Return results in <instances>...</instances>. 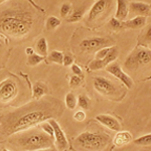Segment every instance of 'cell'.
Here are the masks:
<instances>
[{"mask_svg": "<svg viewBox=\"0 0 151 151\" xmlns=\"http://www.w3.org/2000/svg\"><path fill=\"white\" fill-rule=\"evenodd\" d=\"M62 104L57 99L45 98L0 115V134L9 136L55 118L62 113Z\"/></svg>", "mask_w": 151, "mask_h": 151, "instance_id": "1", "label": "cell"}, {"mask_svg": "<svg viewBox=\"0 0 151 151\" xmlns=\"http://www.w3.org/2000/svg\"><path fill=\"white\" fill-rule=\"evenodd\" d=\"M14 142L24 151H35L52 148L53 145V138L43 131L33 130L17 136L14 139Z\"/></svg>", "mask_w": 151, "mask_h": 151, "instance_id": "2", "label": "cell"}, {"mask_svg": "<svg viewBox=\"0 0 151 151\" xmlns=\"http://www.w3.org/2000/svg\"><path fill=\"white\" fill-rule=\"evenodd\" d=\"M31 17L24 13H7L0 21V28L14 36L27 33L31 26Z\"/></svg>", "mask_w": 151, "mask_h": 151, "instance_id": "3", "label": "cell"}, {"mask_svg": "<svg viewBox=\"0 0 151 151\" xmlns=\"http://www.w3.org/2000/svg\"><path fill=\"white\" fill-rule=\"evenodd\" d=\"M110 142V137L106 133L84 132L75 140L77 146L89 151H100L104 149Z\"/></svg>", "mask_w": 151, "mask_h": 151, "instance_id": "4", "label": "cell"}, {"mask_svg": "<svg viewBox=\"0 0 151 151\" xmlns=\"http://www.w3.org/2000/svg\"><path fill=\"white\" fill-rule=\"evenodd\" d=\"M151 63V52L142 47H136L125 60V68L129 70H136Z\"/></svg>", "mask_w": 151, "mask_h": 151, "instance_id": "5", "label": "cell"}, {"mask_svg": "<svg viewBox=\"0 0 151 151\" xmlns=\"http://www.w3.org/2000/svg\"><path fill=\"white\" fill-rule=\"evenodd\" d=\"M113 41L107 37H91L84 40L80 43L81 50L84 52H94L104 47H109Z\"/></svg>", "mask_w": 151, "mask_h": 151, "instance_id": "6", "label": "cell"}, {"mask_svg": "<svg viewBox=\"0 0 151 151\" xmlns=\"http://www.w3.org/2000/svg\"><path fill=\"white\" fill-rule=\"evenodd\" d=\"M94 89L101 94L102 96L113 97L117 93V89L115 85L110 80L106 79L104 77H96L94 78Z\"/></svg>", "mask_w": 151, "mask_h": 151, "instance_id": "7", "label": "cell"}, {"mask_svg": "<svg viewBox=\"0 0 151 151\" xmlns=\"http://www.w3.org/2000/svg\"><path fill=\"white\" fill-rule=\"evenodd\" d=\"M106 70L109 73V74L113 75L114 77H116L118 80H120L121 82L125 85L126 87L131 89L133 88V82L131 80V78L126 74V73L123 72V70L121 69L120 65L118 63H111L106 67Z\"/></svg>", "mask_w": 151, "mask_h": 151, "instance_id": "8", "label": "cell"}, {"mask_svg": "<svg viewBox=\"0 0 151 151\" xmlns=\"http://www.w3.org/2000/svg\"><path fill=\"white\" fill-rule=\"evenodd\" d=\"M48 122H50L52 127L53 128V133H55L53 134V139H55L58 150L65 151L68 148V140L65 138V134L62 130V128H60V124L55 119H50Z\"/></svg>", "mask_w": 151, "mask_h": 151, "instance_id": "9", "label": "cell"}, {"mask_svg": "<svg viewBox=\"0 0 151 151\" xmlns=\"http://www.w3.org/2000/svg\"><path fill=\"white\" fill-rule=\"evenodd\" d=\"M118 55H119L118 48L115 47H110V50H109L108 55H107L103 60H94L92 63H90L89 69L91 70H98L100 69L106 68L109 64L113 63L114 60H116Z\"/></svg>", "mask_w": 151, "mask_h": 151, "instance_id": "10", "label": "cell"}, {"mask_svg": "<svg viewBox=\"0 0 151 151\" xmlns=\"http://www.w3.org/2000/svg\"><path fill=\"white\" fill-rule=\"evenodd\" d=\"M17 88L15 83L11 80H6L0 84V101L8 102L16 96Z\"/></svg>", "mask_w": 151, "mask_h": 151, "instance_id": "11", "label": "cell"}, {"mask_svg": "<svg viewBox=\"0 0 151 151\" xmlns=\"http://www.w3.org/2000/svg\"><path fill=\"white\" fill-rule=\"evenodd\" d=\"M110 5V0H98L94 3L92 8L90 9V12L88 14V21L97 20L100 18V16L103 15V13L107 10V8Z\"/></svg>", "mask_w": 151, "mask_h": 151, "instance_id": "12", "label": "cell"}, {"mask_svg": "<svg viewBox=\"0 0 151 151\" xmlns=\"http://www.w3.org/2000/svg\"><path fill=\"white\" fill-rule=\"evenodd\" d=\"M96 120L102 124V125L106 126L109 129L113 131H120L121 130V125L119 123V121L117 120L115 117L110 116V115H105V114H100V115L96 116Z\"/></svg>", "mask_w": 151, "mask_h": 151, "instance_id": "13", "label": "cell"}, {"mask_svg": "<svg viewBox=\"0 0 151 151\" xmlns=\"http://www.w3.org/2000/svg\"><path fill=\"white\" fill-rule=\"evenodd\" d=\"M129 9L133 12V13L139 14V16H146L149 14L150 12V5L144 2H137L133 1L129 5Z\"/></svg>", "mask_w": 151, "mask_h": 151, "instance_id": "14", "label": "cell"}, {"mask_svg": "<svg viewBox=\"0 0 151 151\" xmlns=\"http://www.w3.org/2000/svg\"><path fill=\"white\" fill-rule=\"evenodd\" d=\"M129 12V4L127 0H117V10L115 18L120 21L126 19Z\"/></svg>", "mask_w": 151, "mask_h": 151, "instance_id": "15", "label": "cell"}, {"mask_svg": "<svg viewBox=\"0 0 151 151\" xmlns=\"http://www.w3.org/2000/svg\"><path fill=\"white\" fill-rule=\"evenodd\" d=\"M132 139V134L130 132H128V131H119L116 134L115 138H114V144L118 146V147H121V146L130 143Z\"/></svg>", "mask_w": 151, "mask_h": 151, "instance_id": "16", "label": "cell"}, {"mask_svg": "<svg viewBox=\"0 0 151 151\" xmlns=\"http://www.w3.org/2000/svg\"><path fill=\"white\" fill-rule=\"evenodd\" d=\"M145 22H146V16H136L130 20L126 21L124 23V26L126 27H129V28H132V29H136V28H140L142 27L143 25H145Z\"/></svg>", "mask_w": 151, "mask_h": 151, "instance_id": "17", "label": "cell"}, {"mask_svg": "<svg viewBox=\"0 0 151 151\" xmlns=\"http://www.w3.org/2000/svg\"><path fill=\"white\" fill-rule=\"evenodd\" d=\"M48 92L47 87L45 86L43 83L41 82H36L33 85V98L36 100H40L41 97L43 95H45Z\"/></svg>", "mask_w": 151, "mask_h": 151, "instance_id": "18", "label": "cell"}, {"mask_svg": "<svg viewBox=\"0 0 151 151\" xmlns=\"http://www.w3.org/2000/svg\"><path fill=\"white\" fill-rule=\"evenodd\" d=\"M36 52L40 55L45 57L47 55V43L45 37H40L36 42Z\"/></svg>", "mask_w": 151, "mask_h": 151, "instance_id": "19", "label": "cell"}, {"mask_svg": "<svg viewBox=\"0 0 151 151\" xmlns=\"http://www.w3.org/2000/svg\"><path fill=\"white\" fill-rule=\"evenodd\" d=\"M85 14V7H82V8H77L73 11V13L70 14V16L67 19L68 22H78L83 18Z\"/></svg>", "mask_w": 151, "mask_h": 151, "instance_id": "20", "label": "cell"}, {"mask_svg": "<svg viewBox=\"0 0 151 151\" xmlns=\"http://www.w3.org/2000/svg\"><path fill=\"white\" fill-rule=\"evenodd\" d=\"M47 62L63 65V62H64V53L58 52V50H52V52L50 53V55H48Z\"/></svg>", "mask_w": 151, "mask_h": 151, "instance_id": "21", "label": "cell"}, {"mask_svg": "<svg viewBox=\"0 0 151 151\" xmlns=\"http://www.w3.org/2000/svg\"><path fill=\"white\" fill-rule=\"evenodd\" d=\"M78 105V99L73 93H69L65 96V106L70 110H74Z\"/></svg>", "mask_w": 151, "mask_h": 151, "instance_id": "22", "label": "cell"}, {"mask_svg": "<svg viewBox=\"0 0 151 151\" xmlns=\"http://www.w3.org/2000/svg\"><path fill=\"white\" fill-rule=\"evenodd\" d=\"M134 143H135L136 145H140V146H150L151 145V133L145 134V135L135 139L134 140Z\"/></svg>", "mask_w": 151, "mask_h": 151, "instance_id": "23", "label": "cell"}, {"mask_svg": "<svg viewBox=\"0 0 151 151\" xmlns=\"http://www.w3.org/2000/svg\"><path fill=\"white\" fill-rule=\"evenodd\" d=\"M60 20L55 16H50L47 20V28L48 30H55V28L60 25Z\"/></svg>", "mask_w": 151, "mask_h": 151, "instance_id": "24", "label": "cell"}, {"mask_svg": "<svg viewBox=\"0 0 151 151\" xmlns=\"http://www.w3.org/2000/svg\"><path fill=\"white\" fill-rule=\"evenodd\" d=\"M45 60V57L40 55L38 53H33L31 55H28L27 58V65H38L40 62Z\"/></svg>", "mask_w": 151, "mask_h": 151, "instance_id": "25", "label": "cell"}, {"mask_svg": "<svg viewBox=\"0 0 151 151\" xmlns=\"http://www.w3.org/2000/svg\"><path fill=\"white\" fill-rule=\"evenodd\" d=\"M78 105H79L80 108L87 110L90 107V99L87 96H85V95H81L78 98Z\"/></svg>", "mask_w": 151, "mask_h": 151, "instance_id": "26", "label": "cell"}, {"mask_svg": "<svg viewBox=\"0 0 151 151\" xmlns=\"http://www.w3.org/2000/svg\"><path fill=\"white\" fill-rule=\"evenodd\" d=\"M40 126L41 127V130L43 131V132H45L47 134L50 136L52 138H53V128L52 127V125L50 124V122H47V121H45V122L40 123Z\"/></svg>", "mask_w": 151, "mask_h": 151, "instance_id": "27", "label": "cell"}, {"mask_svg": "<svg viewBox=\"0 0 151 151\" xmlns=\"http://www.w3.org/2000/svg\"><path fill=\"white\" fill-rule=\"evenodd\" d=\"M110 26L115 30H119V29L124 27V23H122L120 20H118L116 18H112L110 20Z\"/></svg>", "mask_w": 151, "mask_h": 151, "instance_id": "28", "label": "cell"}, {"mask_svg": "<svg viewBox=\"0 0 151 151\" xmlns=\"http://www.w3.org/2000/svg\"><path fill=\"white\" fill-rule=\"evenodd\" d=\"M109 50H110V47H104L99 50L96 53V58L95 60H103V58L108 55Z\"/></svg>", "mask_w": 151, "mask_h": 151, "instance_id": "29", "label": "cell"}, {"mask_svg": "<svg viewBox=\"0 0 151 151\" xmlns=\"http://www.w3.org/2000/svg\"><path fill=\"white\" fill-rule=\"evenodd\" d=\"M82 84L81 78H79L78 76H73L70 80V88H78L80 85Z\"/></svg>", "mask_w": 151, "mask_h": 151, "instance_id": "30", "label": "cell"}, {"mask_svg": "<svg viewBox=\"0 0 151 151\" xmlns=\"http://www.w3.org/2000/svg\"><path fill=\"white\" fill-rule=\"evenodd\" d=\"M70 4L64 3L62 7H60V16L65 17V16H67L70 13Z\"/></svg>", "mask_w": 151, "mask_h": 151, "instance_id": "31", "label": "cell"}, {"mask_svg": "<svg viewBox=\"0 0 151 151\" xmlns=\"http://www.w3.org/2000/svg\"><path fill=\"white\" fill-rule=\"evenodd\" d=\"M74 119L75 120H77L78 122H82V121H84L85 119H86V113H85L84 111H77L75 113L74 115Z\"/></svg>", "mask_w": 151, "mask_h": 151, "instance_id": "32", "label": "cell"}, {"mask_svg": "<svg viewBox=\"0 0 151 151\" xmlns=\"http://www.w3.org/2000/svg\"><path fill=\"white\" fill-rule=\"evenodd\" d=\"M73 63H74V58L73 55H70V53H67V55H64V62H63V65H65V67H69V65H72Z\"/></svg>", "mask_w": 151, "mask_h": 151, "instance_id": "33", "label": "cell"}, {"mask_svg": "<svg viewBox=\"0 0 151 151\" xmlns=\"http://www.w3.org/2000/svg\"><path fill=\"white\" fill-rule=\"evenodd\" d=\"M144 40L146 42H151V25L147 26V29H146V32L144 35Z\"/></svg>", "mask_w": 151, "mask_h": 151, "instance_id": "34", "label": "cell"}, {"mask_svg": "<svg viewBox=\"0 0 151 151\" xmlns=\"http://www.w3.org/2000/svg\"><path fill=\"white\" fill-rule=\"evenodd\" d=\"M72 70L76 76H82V69L77 65H72Z\"/></svg>", "mask_w": 151, "mask_h": 151, "instance_id": "35", "label": "cell"}, {"mask_svg": "<svg viewBox=\"0 0 151 151\" xmlns=\"http://www.w3.org/2000/svg\"><path fill=\"white\" fill-rule=\"evenodd\" d=\"M25 53L27 55H33V53H35V50H33L32 47H27L25 50Z\"/></svg>", "mask_w": 151, "mask_h": 151, "instance_id": "36", "label": "cell"}, {"mask_svg": "<svg viewBox=\"0 0 151 151\" xmlns=\"http://www.w3.org/2000/svg\"><path fill=\"white\" fill-rule=\"evenodd\" d=\"M35 151H57V149L55 148H45V149H40V150H35Z\"/></svg>", "mask_w": 151, "mask_h": 151, "instance_id": "37", "label": "cell"}, {"mask_svg": "<svg viewBox=\"0 0 151 151\" xmlns=\"http://www.w3.org/2000/svg\"><path fill=\"white\" fill-rule=\"evenodd\" d=\"M5 1H6V0H0V4L3 3V2H5Z\"/></svg>", "mask_w": 151, "mask_h": 151, "instance_id": "38", "label": "cell"}, {"mask_svg": "<svg viewBox=\"0 0 151 151\" xmlns=\"http://www.w3.org/2000/svg\"><path fill=\"white\" fill-rule=\"evenodd\" d=\"M0 151H7L6 149H2V150H0Z\"/></svg>", "mask_w": 151, "mask_h": 151, "instance_id": "39", "label": "cell"}]
</instances>
